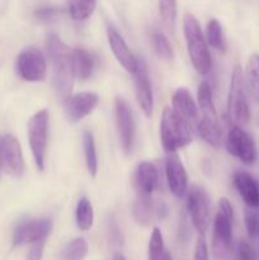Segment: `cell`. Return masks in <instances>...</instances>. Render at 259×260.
Instances as JSON below:
<instances>
[{
	"mask_svg": "<svg viewBox=\"0 0 259 260\" xmlns=\"http://www.w3.org/2000/svg\"><path fill=\"white\" fill-rule=\"evenodd\" d=\"M173 109L180 114L183 118L189 121H196L198 118V107L189 91L185 88H179L175 90L172 96Z\"/></svg>",
	"mask_w": 259,
	"mask_h": 260,
	"instance_id": "d6986e66",
	"label": "cell"
},
{
	"mask_svg": "<svg viewBox=\"0 0 259 260\" xmlns=\"http://www.w3.org/2000/svg\"><path fill=\"white\" fill-rule=\"evenodd\" d=\"M3 172H4V169H3V164H2V160H0V178H2V174Z\"/></svg>",
	"mask_w": 259,
	"mask_h": 260,
	"instance_id": "ab89813d",
	"label": "cell"
},
{
	"mask_svg": "<svg viewBox=\"0 0 259 260\" xmlns=\"http://www.w3.org/2000/svg\"><path fill=\"white\" fill-rule=\"evenodd\" d=\"M246 83H248L249 91L255 102L259 103V55L254 53L248 58L246 62Z\"/></svg>",
	"mask_w": 259,
	"mask_h": 260,
	"instance_id": "cb8c5ba5",
	"label": "cell"
},
{
	"mask_svg": "<svg viewBox=\"0 0 259 260\" xmlns=\"http://www.w3.org/2000/svg\"><path fill=\"white\" fill-rule=\"evenodd\" d=\"M112 260H126V259H124V256L122 255L121 253H117L116 255L113 256V259H112Z\"/></svg>",
	"mask_w": 259,
	"mask_h": 260,
	"instance_id": "74e56055",
	"label": "cell"
},
{
	"mask_svg": "<svg viewBox=\"0 0 259 260\" xmlns=\"http://www.w3.org/2000/svg\"><path fill=\"white\" fill-rule=\"evenodd\" d=\"M226 150L241 162L251 165L255 161L256 150L253 139L239 126L230 127L226 136Z\"/></svg>",
	"mask_w": 259,
	"mask_h": 260,
	"instance_id": "9c48e42d",
	"label": "cell"
},
{
	"mask_svg": "<svg viewBox=\"0 0 259 260\" xmlns=\"http://www.w3.org/2000/svg\"><path fill=\"white\" fill-rule=\"evenodd\" d=\"M159 175L154 164L149 161H144L139 164L135 175V183H136L137 192L151 194L157 187Z\"/></svg>",
	"mask_w": 259,
	"mask_h": 260,
	"instance_id": "ac0fdd59",
	"label": "cell"
},
{
	"mask_svg": "<svg viewBox=\"0 0 259 260\" xmlns=\"http://www.w3.org/2000/svg\"><path fill=\"white\" fill-rule=\"evenodd\" d=\"M197 134L203 141H206L215 149L220 147L222 131H221L218 121H212V119H207L202 117V119L197 123Z\"/></svg>",
	"mask_w": 259,
	"mask_h": 260,
	"instance_id": "ffe728a7",
	"label": "cell"
},
{
	"mask_svg": "<svg viewBox=\"0 0 259 260\" xmlns=\"http://www.w3.org/2000/svg\"><path fill=\"white\" fill-rule=\"evenodd\" d=\"M198 104H200V109L203 114V118L212 119V121H218L217 112H216L215 104H213L212 99V90L207 81H202L198 86Z\"/></svg>",
	"mask_w": 259,
	"mask_h": 260,
	"instance_id": "7402d4cb",
	"label": "cell"
},
{
	"mask_svg": "<svg viewBox=\"0 0 259 260\" xmlns=\"http://www.w3.org/2000/svg\"><path fill=\"white\" fill-rule=\"evenodd\" d=\"M165 173H167V180L170 192L175 197H183L188 189V178L184 165L180 161V157L177 154V151H172L167 154Z\"/></svg>",
	"mask_w": 259,
	"mask_h": 260,
	"instance_id": "5bb4252c",
	"label": "cell"
},
{
	"mask_svg": "<svg viewBox=\"0 0 259 260\" xmlns=\"http://www.w3.org/2000/svg\"><path fill=\"white\" fill-rule=\"evenodd\" d=\"M76 225L81 231L90 230L94 222V211L90 201L86 197H81L76 205Z\"/></svg>",
	"mask_w": 259,
	"mask_h": 260,
	"instance_id": "d4e9b609",
	"label": "cell"
},
{
	"mask_svg": "<svg viewBox=\"0 0 259 260\" xmlns=\"http://www.w3.org/2000/svg\"><path fill=\"white\" fill-rule=\"evenodd\" d=\"M46 240H38L30 244L29 251L27 254V260H41L45 251Z\"/></svg>",
	"mask_w": 259,
	"mask_h": 260,
	"instance_id": "e575fe53",
	"label": "cell"
},
{
	"mask_svg": "<svg viewBox=\"0 0 259 260\" xmlns=\"http://www.w3.org/2000/svg\"><path fill=\"white\" fill-rule=\"evenodd\" d=\"M58 9L55 7H43L40 8L35 12V17L41 22H50V20L55 19L58 14Z\"/></svg>",
	"mask_w": 259,
	"mask_h": 260,
	"instance_id": "836d02e7",
	"label": "cell"
},
{
	"mask_svg": "<svg viewBox=\"0 0 259 260\" xmlns=\"http://www.w3.org/2000/svg\"><path fill=\"white\" fill-rule=\"evenodd\" d=\"M151 43L154 47L155 53L163 60H172L174 57L172 45L169 43L168 38L161 32H155L151 36Z\"/></svg>",
	"mask_w": 259,
	"mask_h": 260,
	"instance_id": "f546056e",
	"label": "cell"
},
{
	"mask_svg": "<svg viewBox=\"0 0 259 260\" xmlns=\"http://www.w3.org/2000/svg\"><path fill=\"white\" fill-rule=\"evenodd\" d=\"M160 15L165 24L169 28L174 27L177 15V0H159Z\"/></svg>",
	"mask_w": 259,
	"mask_h": 260,
	"instance_id": "1f68e13d",
	"label": "cell"
},
{
	"mask_svg": "<svg viewBox=\"0 0 259 260\" xmlns=\"http://www.w3.org/2000/svg\"><path fill=\"white\" fill-rule=\"evenodd\" d=\"M98 102V95L94 93H79L75 95H70L63 102L66 117L70 122L76 123V122L81 121L84 117L90 114Z\"/></svg>",
	"mask_w": 259,
	"mask_h": 260,
	"instance_id": "9a60e30c",
	"label": "cell"
},
{
	"mask_svg": "<svg viewBox=\"0 0 259 260\" xmlns=\"http://www.w3.org/2000/svg\"><path fill=\"white\" fill-rule=\"evenodd\" d=\"M255 251L250 246V244L245 240H241L238 246V260H253Z\"/></svg>",
	"mask_w": 259,
	"mask_h": 260,
	"instance_id": "d590c367",
	"label": "cell"
},
{
	"mask_svg": "<svg viewBox=\"0 0 259 260\" xmlns=\"http://www.w3.org/2000/svg\"><path fill=\"white\" fill-rule=\"evenodd\" d=\"M88 250L85 239L76 238L65 246L61 254V260H84L88 255Z\"/></svg>",
	"mask_w": 259,
	"mask_h": 260,
	"instance_id": "f1b7e54d",
	"label": "cell"
},
{
	"mask_svg": "<svg viewBox=\"0 0 259 260\" xmlns=\"http://www.w3.org/2000/svg\"><path fill=\"white\" fill-rule=\"evenodd\" d=\"M233 180L245 205L251 208H259V185L254 178L246 172H236Z\"/></svg>",
	"mask_w": 259,
	"mask_h": 260,
	"instance_id": "e0dca14e",
	"label": "cell"
},
{
	"mask_svg": "<svg viewBox=\"0 0 259 260\" xmlns=\"http://www.w3.org/2000/svg\"><path fill=\"white\" fill-rule=\"evenodd\" d=\"M135 75V93H136L137 103L146 117H151L154 109V98H152L151 83H150L147 65L142 58H137L136 71Z\"/></svg>",
	"mask_w": 259,
	"mask_h": 260,
	"instance_id": "7c38bea8",
	"label": "cell"
},
{
	"mask_svg": "<svg viewBox=\"0 0 259 260\" xmlns=\"http://www.w3.org/2000/svg\"><path fill=\"white\" fill-rule=\"evenodd\" d=\"M48 118H50L48 111L42 109V111L33 114L28 122V140H29L33 159H35L38 170L45 169L46 151H47Z\"/></svg>",
	"mask_w": 259,
	"mask_h": 260,
	"instance_id": "5b68a950",
	"label": "cell"
},
{
	"mask_svg": "<svg viewBox=\"0 0 259 260\" xmlns=\"http://www.w3.org/2000/svg\"><path fill=\"white\" fill-rule=\"evenodd\" d=\"M187 210L196 230L203 235L207 231L211 221L210 200L203 188L190 185L189 189H187Z\"/></svg>",
	"mask_w": 259,
	"mask_h": 260,
	"instance_id": "52a82bcc",
	"label": "cell"
},
{
	"mask_svg": "<svg viewBox=\"0 0 259 260\" xmlns=\"http://www.w3.org/2000/svg\"><path fill=\"white\" fill-rule=\"evenodd\" d=\"M96 0H68L70 17L76 22H83L93 14Z\"/></svg>",
	"mask_w": 259,
	"mask_h": 260,
	"instance_id": "4316f807",
	"label": "cell"
},
{
	"mask_svg": "<svg viewBox=\"0 0 259 260\" xmlns=\"http://www.w3.org/2000/svg\"><path fill=\"white\" fill-rule=\"evenodd\" d=\"M83 147L84 156H85V164L88 172L91 177H96L98 172V157H96V149L94 136L90 131H84L83 134Z\"/></svg>",
	"mask_w": 259,
	"mask_h": 260,
	"instance_id": "484cf974",
	"label": "cell"
},
{
	"mask_svg": "<svg viewBox=\"0 0 259 260\" xmlns=\"http://www.w3.org/2000/svg\"><path fill=\"white\" fill-rule=\"evenodd\" d=\"M165 255L164 240L160 229L154 228L149 241V256L150 260H163Z\"/></svg>",
	"mask_w": 259,
	"mask_h": 260,
	"instance_id": "4dcf8cb0",
	"label": "cell"
},
{
	"mask_svg": "<svg viewBox=\"0 0 259 260\" xmlns=\"http://www.w3.org/2000/svg\"><path fill=\"white\" fill-rule=\"evenodd\" d=\"M206 41L215 50L221 51V52H225L226 51V43L225 38H223L222 28H221V24L218 23L217 19H211L207 23V27H206Z\"/></svg>",
	"mask_w": 259,
	"mask_h": 260,
	"instance_id": "83f0119b",
	"label": "cell"
},
{
	"mask_svg": "<svg viewBox=\"0 0 259 260\" xmlns=\"http://www.w3.org/2000/svg\"><path fill=\"white\" fill-rule=\"evenodd\" d=\"M244 221L248 235L251 239L259 238V211L258 208L248 207L244 213Z\"/></svg>",
	"mask_w": 259,
	"mask_h": 260,
	"instance_id": "d6a6232c",
	"label": "cell"
},
{
	"mask_svg": "<svg viewBox=\"0 0 259 260\" xmlns=\"http://www.w3.org/2000/svg\"><path fill=\"white\" fill-rule=\"evenodd\" d=\"M52 231V222L48 218L25 220L18 223L13 233V245L19 246L32 244L38 240H46Z\"/></svg>",
	"mask_w": 259,
	"mask_h": 260,
	"instance_id": "8fae6325",
	"label": "cell"
},
{
	"mask_svg": "<svg viewBox=\"0 0 259 260\" xmlns=\"http://www.w3.org/2000/svg\"><path fill=\"white\" fill-rule=\"evenodd\" d=\"M114 108H116V124L122 149L126 154H130L135 139V123L132 111L123 98L116 99Z\"/></svg>",
	"mask_w": 259,
	"mask_h": 260,
	"instance_id": "4fadbf2b",
	"label": "cell"
},
{
	"mask_svg": "<svg viewBox=\"0 0 259 260\" xmlns=\"http://www.w3.org/2000/svg\"><path fill=\"white\" fill-rule=\"evenodd\" d=\"M253 260H259V254H256V253H255V255H254Z\"/></svg>",
	"mask_w": 259,
	"mask_h": 260,
	"instance_id": "60d3db41",
	"label": "cell"
},
{
	"mask_svg": "<svg viewBox=\"0 0 259 260\" xmlns=\"http://www.w3.org/2000/svg\"><path fill=\"white\" fill-rule=\"evenodd\" d=\"M17 74L20 79L36 83L45 79L47 65L42 51L36 47H28L18 55L15 63Z\"/></svg>",
	"mask_w": 259,
	"mask_h": 260,
	"instance_id": "ba28073f",
	"label": "cell"
},
{
	"mask_svg": "<svg viewBox=\"0 0 259 260\" xmlns=\"http://www.w3.org/2000/svg\"><path fill=\"white\" fill-rule=\"evenodd\" d=\"M183 29H184L188 55L192 61L193 68L200 74L205 75L211 70L212 60L200 22L193 14H185L183 20Z\"/></svg>",
	"mask_w": 259,
	"mask_h": 260,
	"instance_id": "3957f363",
	"label": "cell"
},
{
	"mask_svg": "<svg viewBox=\"0 0 259 260\" xmlns=\"http://www.w3.org/2000/svg\"><path fill=\"white\" fill-rule=\"evenodd\" d=\"M233 241V207L228 198H221L213 223V253L223 256L229 253Z\"/></svg>",
	"mask_w": 259,
	"mask_h": 260,
	"instance_id": "8992f818",
	"label": "cell"
},
{
	"mask_svg": "<svg viewBox=\"0 0 259 260\" xmlns=\"http://www.w3.org/2000/svg\"><path fill=\"white\" fill-rule=\"evenodd\" d=\"M163 260H172V255H170V253H168V251H165L164 259H163Z\"/></svg>",
	"mask_w": 259,
	"mask_h": 260,
	"instance_id": "f35d334b",
	"label": "cell"
},
{
	"mask_svg": "<svg viewBox=\"0 0 259 260\" xmlns=\"http://www.w3.org/2000/svg\"><path fill=\"white\" fill-rule=\"evenodd\" d=\"M160 140L167 152L185 147L193 140L189 122L173 108L165 107L160 122Z\"/></svg>",
	"mask_w": 259,
	"mask_h": 260,
	"instance_id": "7a4b0ae2",
	"label": "cell"
},
{
	"mask_svg": "<svg viewBox=\"0 0 259 260\" xmlns=\"http://www.w3.org/2000/svg\"><path fill=\"white\" fill-rule=\"evenodd\" d=\"M0 160L5 173L15 178L24 173V159L19 141L12 135L0 136Z\"/></svg>",
	"mask_w": 259,
	"mask_h": 260,
	"instance_id": "30bf717a",
	"label": "cell"
},
{
	"mask_svg": "<svg viewBox=\"0 0 259 260\" xmlns=\"http://www.w3.org/2000/svg\"><path fill=\"white\" fill-rule=\"evenodd\" d=\"M46 47L52 65V80L56 95L61 102H65L70 96L76 76L73 51L56 35L48 36Z\"/></svg>",
	"mask_w": 259,
	"mask_h": 260,
	"instance_id": "6da1fadb",
	"label": "cell"
},
{
	"mask_svg": "<svg viewBox=\"0 0 259 260\" xmlns=\"http://www.w3.org/2000/svg\"><path fill=\"white\" fill-rule=\"evenodd\" d=\"M107 36H108V42L114 57L117 58V61L121 63L124 70L128 71L130 74H134L136 71L137 58L130 51L128 46L126 45L122 36L113 27H108Z\"/></svg>",
	"mask_w": 259,
	"mask_h": 260,
	"instance_id": "2e32d148",
	"label": "cell"
},
{
	"mask_svg": "<svg viewBox=\"0 0 259 260\" xmlns=\"http://www.w3.org/2000/svg\"><path fill=\"white\" fill-rule=\"evenodd\" d=\"M228 109L230 119L238 124H246L250 119V108L246 98L245 79L243 70L239 65L234 68L231 75L230 90H229Z\"/></svg>",
	"mask_w": 259,
	"mask_h": 260,
	"instance_id": "277c9868",
	"label": "cell"
},
{
	"mask_svg": "<svg viewBox=\"0 0 259 260\" xmlns=\"http://www.w3.org/2000/svg\"><path fill=\"white\" fill-rule=\"evenodd\" d=\"M134 217L136 222L141 226H147L152 216V202L151 194L137 192L136 201L134 203Z\"/></svg>",
	"mask_w": 259,
	"mask_h": 260,
	"instance_id": "603a6c76",
	"label": "cell"
},
{
	"mask_svg": "<svg viewBox=\"0 0 259 260\" xmlns=\"http://www.w3.org/2000/svg\"><path fill=\"white\" fill-rule=\"evenodd\" d=\"M74 68H75V75L79 80L85 81L90 78L94 70V57L89 51L84 48H76L73 51Z\"/></svg>",
	"mask_w": 259,
	"mask_h": 260,
	"instance_id": "44dd1931",
	"label": "cell"
},
{
	"mask_svg": "<svg viewBox=\"0 0 259 260\" xmlns=\"http://www.w3.org/2000/svg\"><path fill=\"white\" fill-rule=\"evenodd\" d=\"M195 260H210V256H208V246L203 236L198 238L197 244H196Z\"/></svg>",
	"mask_w": 259,
	"mask_h": 260,
	"instance_id": "8d00e7d4",
	"label": "cell"
}]
</instances>
